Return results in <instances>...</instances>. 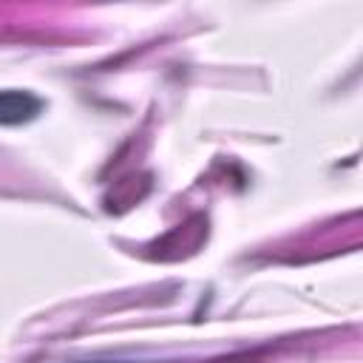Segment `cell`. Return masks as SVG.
I'll return each instance as SVG.
<instances>
[{
    "label": "cell",
    "instance_id": "1",
    "mask_svg": "<svg viewBox=\"0 0 363 363\" xmlns=\"http://www.w3.org/2000/svg\"><path fill=\"white\" fill-rule=\"evenodd\" d=\"M40 113V99L23 91H0V125H23Z\"/></svg>",
    "mask_w": 363,
    "mask_h": 363
}]
</instances>
